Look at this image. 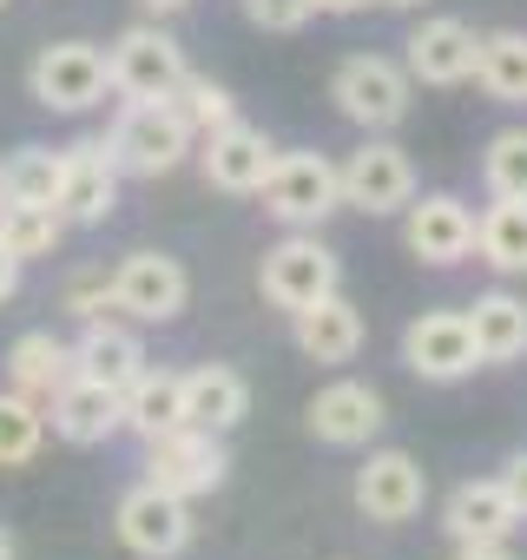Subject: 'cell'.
<instances>
[{"label":"cell","mask_w":527,"mask_h":560,"mask_svg":"<svg viewBox=\"0 0 527 560\" xmlns=\"http://www.w3.org/2000/svg\"><path fill=\"white\" fill-rule=\"evenodd\" d=\"M113 304L132 324H172L191 304V270L172 250H126L113 264Z\"/></svg>","instance_id":"52a82bcc"},{"label":"cell","mask_w":527,"mask_h":560,"mask_svg":"<svg viewBox=\"0 0 527 560\" xmlns=\"http://www.w3.org/2000/svg\"><path fill=\"white\" fill-rule=\"evenodd\" d=\"M113 534H119V547L139 553V560H178V553L191 547L198 521H191V501H178V494L139 481V488L119 494V508H113Z\"/></svg>","instance_id":"5b68a950"},{"label":"cell","mask_w":527,"mask_h":560,"mask_svg":"<svg viewBox=\"0 0 527 560\" xmlns=\"http://www.w3.org/2000/svg\"><path fill=\"white\" fill-rule=\"evenodd\" d=\"M501 488L514 494V508H520V521H527V448H514V455L501 462Z\"/></svg>","instance_id":"e575fe53"},{"label":"cell","mask_w":527,"mask_h":560,"mask_svg":"<svg viewBox=\"0 0 527 560\" xmlns=\"http://www.w3.org/2000/svg\"><path fill=\"white\" fill-rule=\"evenodd\" d=\"M224 468H231L224 435H211V429H198V422H178L172 435L145 442V481L165 488V494H178V501L211 494V488L224 481Z\"/></svg>","instance_id":"9c48e42d"},{"label":"cell","mask_w":527,"mask_h":560,"mask_svg":"<svg viewBox=\"0 0 527 560\" xmlns=\"http://www.w3.org/2000/svg\"><path fill=\"white\" fill-rule=\"evenodd\" d=\"M422 501H429V468L409 448H370V462L356 468V508H363V521L402 527V521L422 514Z\"/></svg>","instance_id":"2e32d148"},{"label":"cell","mask_w":527,"mask_h":560,"mask_svg":"<svg viewBox=\"0 0 527 560\" xmlns=\"http://www.w3.org/2000/svg\"><path fill=\"white\" fill-rule=\"evenodd\" d=\"M139 8H145V14H159V21H165V14H185V8H191V0H139Z\"/></svg>","instance_id":"74e56055"},{"label":"cell","mask_w":527,"mask_h":560,"mask_svg":"<svg viewBox=\"0 0 527 560\" xmlns=\"http://www.w3.org/2000/svg\"><path fill=\"white\" fill-rule=\"evenodd\" d=\"M244 416H250V383H244L231 363H198V370H185V422H198V429H211V435H231Z\"/></svg>","instance_id":"44dd1931"},{"label":"cell","mask_w":527,"mask_h":560,"mask_svg":"<svg viewBox=\"0 0 527 560\" xmlns=\"http://www.w3.org/2000/svg\"><path fill=\"white\" fill-rule=\"evenodd\" d=\"M0 8H8V0H0Z\"/></svg>","instance_id":"b9f144b4"},{"label":"cell","mask_w":527,"mask_h":560,"mask_svg":"<svg viewBox=\"0 0 527 560\" xmlns=\"http://www.w3.org/2000/svg\"><path fill=\"white\" fill-rule=\"evenodd\" d=\"M297 324V350L311 357V363H324V370H343V363H356V350H363V311L343 298V291H330L324 304H311V311H297L291 317Z\"/></svg>","instance_id":"ffe728a7"},{"label":"cell","mask_w":527,"mask_h":560,"mask_svg":"<svg viewBox=\"0 0 527 560\" xmlns=\"http://www.w3.org/2000/svg\"><path fill=\"white\" fill-rule=\"evenodd\" d=\"M475 250L501 277H527V198H494L475 218Z\"/></svg>","instance_id":"484cf974"},{"label":"cell","mask_w":527,"mask_h":560,"mask_svg":"<svg viewBox=\"0 0 527 560\" xmlns=\"http://www.w3.org/2000/svg\"><path fill=\"white\" fill-rule=\"evenodd\" d=\"M47 442V402L0 389V468H27Z\"/></svg>","instance_id":"f546056e"},{"label":"cell","mask_w":527,"mask_h":560,"mask_svg":"<svg viewBox=\"0 0 527 560\" xmlns=\"http://www.w3.org/2000/svg\"><path fill=\"white\" fill-rule=\"evenodd\" d=\"M343 284V257L317 237V231H291V237H278L271 250H264V264H257V291H264V304L271 311H311V304H324L330 291Z\"/></svg>","instance_id":"7a4b0ae2"},{"label":"cell","mask_w":527,"mask_h":560,"mask_svg":"<svg viewBox=\"0 0 527 560\" xmlns=\"http://www.w3.org/2000/svg\"><path fill=\"white\" fill-rule=\"evenodd\" d=\"M106 73H113V93L119 100H172L191 67H185V47L165 27L145 21V27H126L106 47Z\"/></svg>","instance_id":"ba28073f"},{"label":"cell","mask_w":527,"mask_h":560,"mask_svg":"<svg viewBox=\"0 0 527 560\" xmlns=\"http://www.w3.org/2000/svg\"><path fill=\"white\" fill-rule=\"evenodd\" d=\"M370 0H317V14H363Z\"/></svg>","instance_id":"f35d334b"},{"label":"cell","mask_w":527,"mask_h":560,"mask_svg":"<svg viewBox=\"0 0 527 560\" xmlns=\"http://www.w3.org/2000/svg\"><path fill=\"white\" fill-rule=\"evenodd\" d=\"M317 14V0H244V21L264 34H304Z\"/></svg>","instance_id":"d6a6232c"},{"label":"cell","mask_w":527,"mask_h":560,"mask_svg":"<svg viewBox=\"0 0 527 560\" xmlns=\"http://www.w3.org/2000/svg\"><path fill=\"white\" fill-rule=\"evenodd\" d=\"M475 86L501 106H527V34H481V60H475Z\"/></svg>","instance_id":"4316f807"},{"label":"cell","mask_w":527,"mask_h":560,"mask_svg":"<svg viewBox=\"0 0 527 560\" xmlns=\"http://www.w3.org/2000/svg\"><path fill=\"white\" fill-rule=\"evenodd\" d=\"M106 152L119 178H165L198 152V132L172 100H126L119 119L106 126Z\"/></svg>","instance_id":"6da1fadb"},{"label":"cell","mask_w":527,"mask_h":560,"mask_svg":"<svg viewBox=\"0 0 527 560\" xmlns=\"http://www.w3.org/2000/svg\"><path fill=\"white\" fill-rule=\"evenodd\" d=\"M343 205H356V211H370V218H396V211H409V198H415V165H409V152L396 145V139H363L343 165Z\"/></svg>","instance_id":"30bf717a"},{"label":"cell","mask_w":527,"mask_h":560,"mask_svg":"<svg viewBox=\"0 0 527 560\" xmlns=\"http://www.w3.org/2000/svg\"><path fill=\"white\" fill-rule=\"evenodd\" d=\"M0 560H14V540H8V527H0Z\"/></svg>","instance_id":"ab89813d"},{"label":"cell","mask_w":527,"mask_h":560,"mask_svg":"<svg viewBox=\"0 0 527 560\" xmlns=\"http://www.w3.org/2000/svg\"><path fill=\"white\" fill-rule=\"evenodd\" d=\"M67 311L80 317V324H99V317H113L119 304H113V277H99V270H80L73 284H67Z\"/></svg>","instance_id":"836d02e7"},{"label":"cell","mask_w":527,"mask_h":560,"mask_svg":"<svg viewBox=\"0 0 527 560\" xmlns=\"http://www.w3.org/2000/svg\"><path fill=\"white\" fill-rule=\"evenodd\" d=\"M402 363L422 383H461V376H475L481 370V350H475L468 311H422L402 330Z\"/></svg>","instance_id":"7c38bea8"},{"label":"cell","mask_w":527,"mask_h":560,"mask_svg":"<svg viewBox=\"0 0 527 560\" xmlns=\"http://www.w3.org/2000/svg\"><path fill=\"white\" fill-rule=\"evenodd\" d=\"M383 422H389L383 389H370V383H356V376L324 383V389L311 396V409H304V429H311L324 448H370V442L383 435Z\"/></svg>","instance_id":"9a60e30c"},{"label":"cell","mask_w":527,"mask_h":560,"mask_svg":"<svg viewBox=\"0 0 527 560\" xmlns=\"http://www.w3.org/2000/svg\"><path fill=\"white\" fill-rule=\"evenodd\" d=\"M271 165H278V145L264 139L257 126H244V119H231V126H218V132L198 139V172H204L211 191L257 198L264 178H271Z\"/></svg>","instance_id":"4fadbf2b"},{"label":"cell","mask_w":527,"mask_h":560,"mask_svg":"<svg viewBox=\"0 0 527 560\" xmlns=\"http://www.w3.org/2000/svg\"><path fill=\"white\" fill-rule=\"evenodd\" d=\"M0 205H60V152L54 145H21L0 165Z\"/></svg>","instance_id":"83f0119b"},{"label":"cell","mask_w":527,"mask_h":560,"mask_svg":"<svg viewBox=\"0 0 527 560\" xmlns=\"http://www.w3.org/2000/svg\"><path fill=\"white\" fill-rule=\"evenodd\" d=\"M27 93L47 106V113H86L113 93V73H106V54L93 40H54L34 54L27 67Z\"/></svg>","instance_id":"8992f818"},{"label":"cell","mask_w":527,"mask_h":560,"mask_svg":"<svg viewBox=\"0 0 527 560\" xmlns=\"http://www.w3.org/2000/svg\"><path fill=\"white\" fill-rule=\"evenodd\" d=\"M402 244H409L415 264L448 270L475 250V211L455 191H415L409 211H402Z\"/></svg>","instance_id":"5bb4252c"},{"label":"cell","mask_w":527,"mask_h":560,"mask_svg":"<svg viewBox=\"0 0 527 560\" xmlns=\"http://www.w3.org/2000/svg\"><path fill=\"white\" fill-rule=\"evenodd\" d=\"M402 47H409L402 67H409L415 86H468L475 80V60H481V34L468 21H455V14L422 21Z\"/></svg>","instance_id":"e0dca14e"},{"label":"cell","mask_w":527,"mask_h":560,"mask_svg":"<svg viewBox=\"0 0 527 560\" xmlns=\"http://www.w3.org/2000/svg\"><path fill=\"white\" fill-rule=\"evenodd\" d=\"M257 198L284 231H317L330 211H343V172L324 152H278V165H271Z\"/></svg>","instance_id":"277c9868"},{"label":"cell","mask_w":527,"mask_h":560,"mask_svg":"<svg viewBox=\"0 0 527 560\" xmlns=\"http://www.w3.org/2000/svg\"><path fill=\"white\" fill-rule=\"evenodd\" d=\"M383 8H429V0H383Z\"/></svg>","instance_id":"60d3db41"},{"label":"cell","mask_w":527,"mask_h":560,"mask_svg":"<svg viewBox=\"0 0 527 560\" xmlns=\"http://www.w3.org/2000/svg\"><path fill=\"white\" fill-rule=\"evenodd\" d=\"M47 429H54L60 442H73V448H99V442H113V435L126 429V402H119V389H106V383H93V376H73V383L47 402Z\"/></svg>","instance_id":"ac0fdd59"},{"label":"cell","mask_w":527,"mask_h":560,"mask_svg":"<svg viewBox=\"0 0 527 560\" xmlns=\"http://www.w3.org/2000/svg\"><path fill=\"white\" fill-rule=\"evenodd\" d=\"M330 100L350 126L363 132H396L409 119V100H415V80L402 60L389 54H350L337 73H330Z\"/></svg>","instance_id":"3957f363"},{"label":"cell","mask_w":527,"mask_h":560,"mask_svg":"<svg viewBox=\"0 0 527 560\" xmlns=\"http://www.w3.org/2000/svg\"><path fill=\"white\" fill-rule=\"evenodd\" d=\"M442 527H448L455 547H468V540H507V534L520 527V508H514V494L501 488V475H488V481H461V488L442 501Z\"/></svg>","instance_id":"d6986e66"},{"label":"cell","mask_w":527,"mask_h":560,"mask_svg":"<svg viewBox=\"0 0 527 560\" xmlns=\"http://www.w3.org/2000/svg\"><path fill=\"white\" fill-rule=\"evenodd\" d=\"M481 185H488V198H527V126H507L488 139Z\"/></svg>","instance_id":"4dcf8cb0"},{"label":"cell","mask_w":527,"mask_h":560,"mask_svg":"<svg viewBox=\"0 0 527 560\" xmlns=\"http://www.w3.org/2000/svg\"><path fill=\"white\" fill-rule=\"evenodd\" d=\"M468 324H475L481 370H501V363H520V357H527V298H514V291H481V298L468 304Z\"/></svg>","instance_id":"d4e9b609"},{"label":"cell","mask_w":527,"mask_h":560,"mask_svg":"<svg viewBox=\"0 0 527 560\" xmlns=\"http://www.w3.org/2000/svg\"><path fill=\"white\" fill-rule=\"evenodd\" d=\"M126 429L139 435V442H159V435H172L178 422H185V370H139L132 383H126Z\"/></svg>","instance_id":"cb8c5ba5"},{"label":"cell","mask_w":527,"mask_h":560,"mask_svg":"<svg viewBox=\"0 0 527 560\" xmlns=\"http://www.w3.org/2000/svg\"><path fill=\"white\" fill-rule=\"evenodd\" d=\"M21 270H27V264H21V257H14L8 244H0V304H8V298L21 291Z\"/></svg>","instance_id":"8d00e7d4"},{"label":"cell","mask_w":527,"mask_h":560,"mask_svg":"<svg viewBox=\"0 0 527 560\" xmlns=\"http://www.w3.org/2000/svg\"><path fill=\"white\" fill-rule=\"evenodd\" d=\"M67 224L93 231L119 211V165L106 152V139H73L60 145V205H54Z\"/></svg>","instance_id":"8fae6325"},{"label":"cell","mask_w":527,"mask_h":560,"mask_svg":"<svg viewBox=\"0 0 527 560\" xmlns=\"http://www.w3.org/2000/svg\"><path fill=\"white\" fill-rule=\"evenodd\" d=\"M73 370L126 396V383H132V376L145 370V343H139V337H132L126 324L99 317V324H86V330H80V343H73Z\"/></svg>","instance_id":"603a6c76"},{"label":"cell","mask_w":527,"mask_h":560,"mask_svg":"<svg viewBox=\"0 0 527 560\" xmlns=\"http://www.w3.org/2000/svg\"><path fill=\"white\" fill-rule=\"evenodd\" d=\"M455 560H520L507 540H468V547H455Z\"/></svg>","instance_id":"d590c367"},{"label":"cell","mask_w":527,"mask_h":560,"mask_svg":"<svg viewBox=\"0 0 527 560\" xmlns=\"http://www.w3.org/2000/svg\"><path fill=\"white\" fill-rule=\"evenodd\" d=\"M172 106L191 119V132H198V139L237 119V100H231V93H224L211 73H185V80H178V93H172Z\"/></svg>","instance_id":"1f68e13d"},{"label":"cell","mask_w":527,"mask_h":560,"mask_svg":"<svg viewBox=\"0 0 527 560\" xmlns=\"http://www.w3.org/2000/svg\"><path fill=\"white\" fill-rule=\"evenodd\" d=\"M67 237V218L54 205H0V244H8L21 264H40L54 257Z\"/></svg>","instance_id":"f1b7e54d"},{"label":"cell","mask_w":527,"mask_h":560,"mask_svg":"<svg viewBox=\"0 0 527 560\" xmlns=\"http://www.w3.org/2000/svg\"><path fill=\"white\" fill-rule=\"evenodd\" d=\"M73 376H80V370H73V343H60L54 330L14 337V350H8V389H21V396H34V402H54Z\"/></svg>","instance_id":"7402d4cb"}]
</instances>
